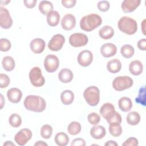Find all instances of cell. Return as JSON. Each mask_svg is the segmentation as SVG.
<instances>
[{"label":"cell","instance_id":"cell-1","mask_svg":"<svg viewBox=\"0 0 146 146\" xmlns=\"http://www.w3.org/2000/svg\"><path fill=\"white\" fill-rule=\"evenodd\" d=\"M23 104L27 110L36 112H43L46 107L45 100L38 95H28L25 98Z\"/></svg>","mask_w":146,"mask_h":146},{"label":"cell","instance_id":"cell-2","mask_svg":"<svg viewBox=\"0 0 146 146\" xmlns=\"http://www.w3.org/2000/svg\"><path fill=\"white\" fill-rule=\"evenodd\" d=\"M102 19L96 14H90L82 17L80 21V27L85 31H91L101 25Z\"/></svg>","mask_w":146,"mask_h":146},{"label":"cell","instance_id":"cell-3","mask_svg":"<svg viewBox=\"0 0 146 146\" xmlns=\"http://www.w3.org/2000/svg\"><path fill=\"white\" fill-rule=\"evenodd\" d=\"M119 29L123 33L127 35H132L136 33L137 30V23L133 18L124 16L119 20L117 22Z\"/></svg>","mask_w":146,"mask_h":146},{"label":"cell","instance_id":"cell-4","mask_svg":"<svg viewBox=\"0 0 146 146\" xmlns=\"http://www.w3.org/2000/svg\"><path fill=\"white\" fill-rule=\"evenodd\" d=\"M83 96L88 105L92 107L96 106L100 100L99 89L95 86H90L85 89Z\"/></svg>","mask_w":146,"mask_h":146},{"label":"cell","instance_id":"cell-5","mask_svg":"<svg viewBox=\"0 0 146 146\" xmlns=\"http://www.w3.org/2000/svg\"><path fill=\"white\" fill-rule=\"evenodd\" d=\"M133 81L128 76H120L116 77L112 82L113 88L117 91H122L131 87Z\"/></svg>","mask_w":146,"mask_h":146},{"label":"cell","instance_id":"cell-6","mask_svg":"<svg viewBox=\"0 0 146 146\" xmlns=\"http://www.w3.org/2000/svg\"><path fill=\"white\" fill-rule=\"evenodd\" d=\"M29 79L33 86L39 87L44 85L45 79L42 75L41 70L38 67H33L29 72Z\"/></svg>","mask_w":146,"mask_h":146},{"label":"cell","instance_id":"cell-7","mask_svg":"<svg viewBox=\"0 0 146 146\" xmlns=\"http://www.w3.org/2000/svg\"><path fill=\"white\" fill-rule=\"evenodd\" d=\"M88 36L83 33H74L69 37V43L74 47H80L86 45L88 43Z\"/></svg>","mask_w":146,"mask_h":146},{"label":"cell","instance_id":"cell-8","mask_svg":"<svg viewBox=\"0 0 146 146\" xmlns=\"http://www.w3.org/2000/svg\"><path fill=\"white\" fill-rule=\"evenodd\" d=\"M59 66L58 58L53 54L47 55L44 60V67L48 72H54L56 71Z\"/></svg>","mask_w":146,"mask_h":146},{"label":"cell","instance_id":"cell-9","mask_svg":"<svg viewBox=\"0 0 146 146\" xmlns=\"http://www.w3.org/2000/svg\"><path fill=\"white\" fill-rule=\"evenodd\" d=\"M32 135V132L30 129L23 128L15 134L14 140L17 144L22 146L25 145L31 139Z\"/></svg>","mask_w":146,"mask_h":146},{"label":"cell","instance_id":"cell-10","mask_svg":"<svg viewBox=\"0 0 146 146\" xmlns=\"http://www.w3.org/2000/svg\"><path fill=\"white\" fill-rule=\"evenodd\" d=\"M65 42L64 36L60 34L54 35L50 40L48 43V48L53 51L60 50Z\"/></svg>","mask_w":146,"mask_h":146},{"label":"cell","instance_id":"cell-11","mask_svg":"<svg viewBox=\"0 0 146 146\" xmlns=\"http://www.w3.org/2000/svg\"><path fill=\"white\" fill-rule=\"evenodd\" d=\"M13 25V19L7 9L0 7V26L2 29H8Z\"/></svg>","mask_w":146,"mask_h":146},{"label":"cell","instance_id":"cell-12","mask_svg":"<svg viewBox=\"0 0 146 146\" xmlns=\"http://www.w3.org/2000/svg\"><path fill=\"white\" fill-rule=\"evenodd\" d=\"M77 59L79 65L83 67H87L91 64L93 60V54L88 50H83L79 53Z\"/></svg>","mask_w":146,"mask_h":146},{"label":"cell","instance_id":"cell-13","mask_svg":"<svg viewBox=\"0 0 146 146\" xmlns=\"http://www.w3.org/2000/svg\"><path fill=\"white\" fill-rule=\"evenodd\" d=\"M76 25V18L71 14H67L63 16L61 21V26L63 29L67 31L73 29Z\"/></svg>","mask_w":146,"mask_h":146},{"label":"cell","instance_id":"cell-14","mask_svg":"<svg viewBox=\"0 0 146 146\" xmlns=\"http://www.w3.org/2000/svg\"><path fill=\"white\" fill-rule=\"evenodd\" d=\"M115 109L114 106L111 103H106L100 107L99 112L103 118L108 120L115 113Z\"/></svg>","mask_w":146,"mask_h":146},{"label":"cell","instance_id":"cell-15","mask_svg":"<svg viewBox=\"0 0 146 146\" xmlns=\"http://www.w3.org/2000/svg\"><path fill=\"white\" fill-rule=\"evenodd\" d=\"M117 52L116 46L112 43H106L103 44L100 48V52L103 56L110 58L113 56Z\"/></svg>","mask_w":146,"mask_h":146},{"label":"cell","instance_id":"cell-16","mask_svg":"<svg viewBox=\"0 0 146 146\" xmlns=\"http://www.w3.org/2000/svg\"><path fill=\"white\" fill-rule=\"evenodd\" d=\"M140 0H124L121 3V9L124 13H131L140 5Z\"/></svg>","mask_w":146,"mask_h":146},{"label":"cell","instance_id":"cell-17","mask_svg":"<svg viewBox=\"0 0 146 146\" xmlns=\"http://www.w3.org/2000/svg\"><path fill=\"white\" fill-rule=\"evenodd\" d=\"M45 46V42L41 38H35L30 43V48L35 54H40L44 50Z\"/></svg>","mask_w":146,"mask_h":146},{"label":"cell","instance_id":"cell-18","mask_svg":"<svg viewBox=\"0 0 146 146\" xmlns=\"http://www.w3.org/2000/svg\"><path fill=\"white\" fill-rule=\"evenodd\" d=\"M7 96L10 102L17 103L20 102L22 96V93L18 88H11L7 91Z\"/></svg>","mask_w":146,"mask_h":146},{"label":"cell","instance_id":"cell-19","mask_svg":"<svg viewBox=\"0 0 146 146\" xmlns=\"http://www.w3.org/2000/svg\"><path fill=\"white\" fill-rule=\"evenodd\" d=\"M106 135V130L103 126L94 125L90 129V135L95 139H101Z\"/></svg>","mask_w":146,"mask_h":146},{"label":"cell","instance_id":"cell-20","mask_svg":"<svg viewBox=\"0 0 146 146\" xmlns=\"http://www.w3.org/2000/svg\"><path fill=\"white\" fill-rule=\"evenodd\" d=\"M73 78L74 74L72 71L67 68L62 69L58 74V78L59 80L63 83H68L71 82Z\"/></svg>","mask_w":146,"mask_h":146},{"label":"cell","instance_id":"cell-21","mask_svg":"<svg viewBox=\"0 0 146 146\" xmlns=\"http://www.w3.org/2000/svg\"><path fill=\"white\" fill-rule=\"evenodd\" d=\"M143 70V65L142 63L138 60L132 61L129 65V71L130 73L133 75L137 76L140 75Z\"/></svg>","mask_w":146,"mask_h":146},{"label":"cell","instance_id":"cell-22","mask_svg":"<svg viewBox=\"0 0 146 146\" xmlns=\"http://www.w3.org/2000/svg\"><path fill=\"white\" fill-rule=\"evenodd\" d=\"M60 16L56 11L52 10L47 15V22L51 27L56 26L60 21Z\"/></svg>","mask_w":146,"mask_h":146},{"label":"cell","instance_id":"cell-23","mask_svg":"<svg viewBox=\"0 0 146 146\" xmlns=\"http://www.w3.org/2000/svg\"><path fill=\"white\" fill-rule=\"evenodd\" d=\"M107 68L111 73L116 74L120 71L121 68V63L117 59H111L108 62Z\"/></svg>","mask_w":146,"mask_h":146},{"label":"cell","instance_id":"cell-24","mask_svg":"<svg viewBox=\"0 0 146 146\" xmlns=\"http://www.w3.org/2000/svg\"><path fill=\"white\" fill-rule=\"evenodd\" d=\"M118 106L120 110L123 112L130 111L132 107V102L128 97H121L118 101Z\"/></svg>","mask_w":146,"mask_h":146},{"label":"cell","instance_id":"cell-25","mask_svg":"<svg viewBox=\"0 0 146 146\" xmlns=\"http://www.w3.org/2000/svg\"><path fill=\"white\" fill-rule=\"evenodd\" d=\"M99 35L103 39H109L113 36L114 30L111 26L106 25L99 30Z\"/></svg>","mask_w":146,"mask_h":146},{"label":"cell","instance_id":"cell-26","mask_svg":"<svg viewBox=\"0 0 146 146\" xmlns=\"http://www.w3.org/2000/svg\"><path fill=\"white\" fill-rule=\"evenodd\" d=\"M60 100L64 105L71 104L74 100V94L71 90H66L63 91L60 95Z\"/></svg>","mask_w":146,"mask_h":146},{"label":"cell","instance_id":"cell-27","mask_svg":"<svg viewBox=\"0 0 146 146\" xmlns=\"http://www.w3.org/2000/svg\"><path fill=\"white\" fill-rule=\"evenodd\" d=\"M54 140L58 145L66 146L68 144L70 141V139L66 133L63 132H60L56 134Z\"/></svg>","mask_w":146,"mask_h":146},{"label":"cell","instance_id":"cell-28","mask_svg":"<svg viewBox=\"0 0 146 146\" xmlns=\"http://www.w3.org/2000/svg\"><path fill=\"white\" fill-rule=\"evenodd\" d=\"M39 10L43 15H47L53 10L52 3L48 1H42L39 4Z\"/></svg>","mask_w":146,"mask_h":146},{"label":"cell","instance_id":"cell-29","mask_svg":"<svg viewBox=\"0 0 146 146\" xmlns=\"http://www.w3.org/2000/svg\"><path fill=\"white\" fill-rule=\"evenodd\" d=\"M2 65L3 68L7 71H11L14 70L15 63L14 59L10 56H5L2 60Z\"/></svg>","mask_w":146,"mask_h":146},{"label":"cell","instance_id":"cell-30","mask_svg":"<svg viewBox=\"0 0 146 146\" xmlns=\"http://www.w3.org/2000/svg\"><path fill=\"white\" fill-rule=\"evenodd\" d=\"M127 122L131 125H136L140 121V116L136 111H132L127 114L126 117Z\"/></svg>","mask_w":146,"mask_h":146},{"label":"cell","instance_id":"cell-31","mask_svg":"<svg viewBox=\"0 0 146 146\" xmlns=\"http://www.w3.org/2000/svg\"><path fill=\"white\" fill-rule=\"evenodd\" d=\"M120 52L123 57L128 59L133 56L135 53V50L132 46L127 44L121 47Z\"/></svg>","mask_w":146,"mask_h":146},{"label":"cell","instance_id":"cell-32","mask_svg":"<svg viewBox=\"0 0 146 146\" xmlns=\"http://www.w3.org/2000/svg\"><path fill=\"white\" fill-rule=\"evenodd\" d=\"M81 129V125L78 121H72L67 127V131L71 135H76L78 134L80 132Z\"/></svg>","mask_w":146,"mask_h":146},{"label":"cell","instance_id":"cell-33","mask_svg":"<svg viewBox=\"0 0 146 146\" xmlns=\"http://www.w3.org/2000/svg\"><path fill=\"white\" fill-rule=\"evenodd\" d=\"M108 130L110 133L114 137H117L122 133V128L119 123L110 124Z\"/></svg>","mask_w":146,"mask_h":146},{"label":"cell","instance_id":"cell-34","mask_svg":"<svg viewBox=\"0 0 146 146\" xmlns=\"http://www.w3.org/2000/svg\"><path fill=\"white\" fill-rule=\"evenodd\" d=\"M9 123L13 127H18L22 124L21 117L17 113L11 114L9 117Z\"/></svg>","mask_w":146,"mask_h":146},{"label":"cell","instance_id":"cell-35","mask_svg":"<svg viewBox=\"0 0 146 146\" xmlns=\"http://www.w3.org/2000/svg\"><path fill=\"white\" fill-rule=\"evenodd\" d=\"M52 133V128L50 125L44 124L40 128V135L41 136L45 139H49Z\"/></svg>","mask_w":146,"mask_h":146},{"label":"cell","instance_id":"cell-36","mask_svg":"<svg viewBox=\"0 0 146 146\" xmlns=\"http://www.w3.org/2000/svg\"><path fill=\"white\" fill-rule=\"evenodd\" d=\"M145 86L141 87L139 90L138 96L135 99V102L137 103L140 104L143 106H145Z\"/></svg>","mask_w":146,"mask_h":146},{"label":"cell","instance_id":"cell-37","mask_svg":"<svg viewBox=\"0 0 146 146\" xmlns=\"http://www.w3.org/2000/svg\"><path fill=\"white\" fill-rule=\"evenodd\" d=\"M11 47V42L6 38H1L0 39V50L2 52L8 51Z\"/></svg>","mask_w":146,"mask_h":146},{"label":"cell","instance_id":"cell-38","mask_svg":"<svg viewBox=\"0 0 146 146\" xmlns=\"http://www.w3.org/2000/svg\"><path fill=\"white\" fill-rule=\"evenodd\" d=\"M88 122L92 125L98 124L100 121V117L99 114L96 112H92L88 114L87 116Z\"/></svg>","mask_w":146,"mask_h":146},{"label":"cell","instance_id":"cell-39","mask_svg":"<svg viewBox=\"0 0 146 146\" xmlns=\"http://www.w3.org/2000/svg\"><path fill=\"white\" fill-rule=\"evenodd\" d=\"M10 84V78L6 75L4 74H0V87L6 88Z\"/></svg>","mask_w":146,"mask_h":146},{"label":"cell","instance_id":"cell-40","mask_svg":"<svg viewBox=\"0 0 146 146\" xmlns=\"http://www.w3.org/2000/svg\"><path fill=\"white\" fill-rule=\"evenodd\" d=\"M97 6L100 11L106 12L110 9V3L107 1H101L98 3Z\"/></svg>","mask_w":146,"mask_h":146},{"label":"cell","instance_id":"cell-41","mask_svg":"<svg viewBox=\"0 0 146 146\" xmlns=\"http://www.w3.org/2000/svg\"><path fill=\"white\" fill-rule=\"evenodd\" d=\"M107 121L109 124H112V123L120 124L121 123V116L119 113L116 111L114 115L111 117H110L108 120H107Z\"/></svg>","mask_w":146,"mask_h":146},{"label":"cell","instance_id":"cell-42","mask_svg":"<svg viewBox=\"0 0 146 146\" xmlns=\"http://www.w3.org/2000/svg\"><path fill=\"white\" fill-rule=\"evenodd\" d=\"M139 144L138 140L133 137L128 138L123 144V146H137Z\"/></svg>","mask_w":146,"mask_h":146},{"label":"cell","instance_id":"cell-43","mask_svg":"<svg viewBox=\"0 0 146 146\" xmlns=\"http://www.w3.org/2000/svg\"><path fill=\"white\" fill-rule=\"evenodd\" d=\"M86 144L85 140L82 138H76L71 143V146H85Z\"/></svg>","mask_w":146,"mask_h":146},{"label":"cell","instance_id":"cell-44","mask_svg":"<svg viewBox=\"0 0 146 146\" xmlns=\"http://www.w3.org/2000/svg\"><path fill=\"white\" fill-rule=\"evenodd\" d=\"M76 0H62V5L66 8H72L75 6L76 4Z\"/></svg>","mask_w":146,"mask_h":146},{"label":"cell","instance_id":"cell-45","mask_svg":"<svg viewBox=\"0 0 146 146\" xmlns=\"http://www.w3.org/2000/svg\"><path fill=\"white\" fill-rule=\"evenodd\" d=\"M37 1L36 0H24L23 3L26 7L29 9L33 8L35 6Z\"/></svg>","mask_w":146,"mask_h":146},{"label":"cell","instance_id":"cell-46","mask_svg":"<svg viewBox=\"0 0 146 146\" xmlns=\"http://www.w3.org/2000/svg\"><path fill=\"white\" fill-rule=\"evenodd\" d=\"M137 47L140 50L145 51L146 50V39L145 38L140 39L137 42Z\"/></svg>","mask_w":146,"mask_h":146},{"label":"cell","instance_id":"cell-47","mask_svg":"<svg viewBox=\"0 0 146 146\" xmlns=\"http://www.w3.org/2000/svg\"><path fill=\"white\" fill-rule=\"evenodd\" d=\"M104 145H106V146H117V143H116L115 141L109 140L104 144Z\"/></svg>","mask_w":146,"mask_h":146},{"label":"cell","instance_id":"cell-48","mask_svg":"<svg viewBox=\"0 0 146 146\" xmlns=\"http://www.w3.org/2000/svg\"><path fill=\"white\" fill-rule=\"evenodd\" d=\"M34 145L35 146H36V145H39V146H47L48 145V144L46 143H45V142H44L43 141H38L37 142H36L35 144H34Z\"/></svg>","mask_w":146,"mask_h":146},{"label":"cell","instance_id":"cell-49","mask_svg":"<svg viewBox=\"0 0 146 146\" xmlns=\"http://www.w3.org/2000/svg\"><path fill=\"white\" fill-rule=\"evenodd\" d=\"M0 96H1V109H2L5 105V99L2 94H1Z\"/></svg>","mask_w":146,"mask_h":146},{"label":"cell","instance_id":"cell-50","mask_svg":"<svg viewBox=\"0 0 146 146\" xmlns=\"http://www.w3.org/2000/svg\"><path fill=\"white\" fill-rule=\"evenodd\" d=\"M3 146L5 145H13V146H15V145L11 141H6L3 145Z\"/></svg>","mask_w":146,"mask_h":146},{"label":"cell","instance_id":"cell-51","mask_svg":"<svg viewBox=\"0 0 146 146\" xmlns=\"http://www.w3.org/2000/svg\"><path fill=\"white\" fill-rule=\"evenodd\" d=\"M145 20L144 19L142 22V24H141V27H142V31H143V33L144 35H145V30H144V28H145Z\"/></svg>","mask_w":146,"mask_h":146}]
</instances>
